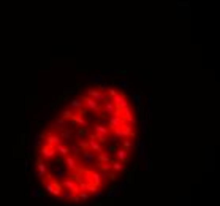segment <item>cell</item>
Listing matches in <instances>:
<instances>
[{
	"instance_id": "cell-1",
	"label": "cell",
	"mask_w": 220,
	"mask_h": 206,
	"mask_svg": "<svg viewBox=\"0 0 220 206\" xmlns=\"http://www.w3.org/2000/svg\"><path fill=\"white\" fill-rule=\"evenodd\" d=\"M119 193H121V187H117V189H111V190H108V197L109 198H117L119 197Z\"/></svg>"
},
{
	"instance_id": "cell-2",
	"label": "cell",
	"mask_w": 220,
	"mask_h": 206,
	"mask_svg": "<svg viewBox=\"0 0 220 206\" xmlns=\"http://www.w3.org/2000/svg\"><path fill=\"white\" fill-rule=\"evenodd\" d=\"M91 192H89V190H82V192H79V198L82 200V202H87L89 198H91Z\"/></svg>"
},
{
	"instance_id": "cell-3",
	"label": "cell",
	"mask_w": 220,
	"mask_h": 206,
	"mask_svg": "<svg viewBox=\"0 0 220 206\" xmlns=\"http://www.w3.org/2000/svg\"><path fill=\"white\" fill-rule=\"evenodd\" d=\"M32 193H33V197H35V198H41V197H44L40 189H32Z\"/></svg>"
},
{
	"instance_id": "cell-4",
	"label": "cell",
	"mask_w": 220,
	"mask_h": 206,
	"mask_svg": "<svg viewBox=\"0 0 220 206\" xmlns=\"http://www.w3.org/2000/svg\"><path fill=\"white\" fill-rule=\"evenodd\" d=\"M93 197H95V198H103V197H104V192H103V190H98V192L93 193Z\"/></svg>"
},
{
	"instance_id": "cell-5",
	"label": "cell",
	"mask_w": 220,
	"mask_h": 206,
	"mask_svg": "<svg viewBox=\"0 0 220 206\" xmlns=\"http://www.w3.org/2000/svg\"><path fill=\"white\" fill-rule=\"evenodd\" d=\"M119 187H121V190H125V189H127V182H125V181H122Z\"/></svg>"
},
{
	"instance_id": "cell-6",
	"label": "cell",
	"mask_w": 220,
	"mask_h": 206,
	"mask_svg": "<svg viewBox=\"0 0 220 206\" xmlns=\"http://www.w3.org/2000/svg\"><path fill=\"white\" fill-rule=\"evenodd\" d=\"M133 102L135 103H139V95H133Z\"/></svg>"
}]
</instances>
